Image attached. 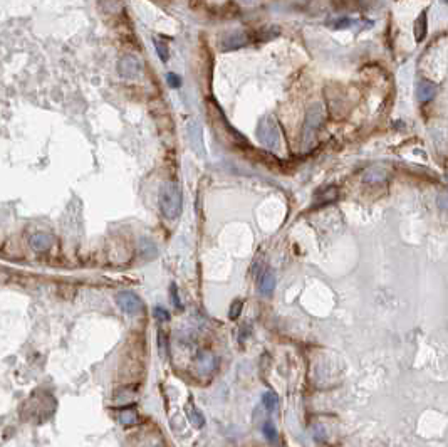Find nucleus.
Here are the masks:
<instances>
[{
  "mask_svg": "<svg viewBox=\"0 0 448 447\" xmlns=\"http://www.w3.org/2000/svg\"><path fill=\"white\" fill-rule=\"evenodd\" d=\"M242 308H244V301L242 300H235L232 303V306H230V311H229L230 320H237L240 316V313H242Z\"/></svg>",
  "mask_w": 448,
  "mask_h": 447,
  "instance_id": "19",
  "label": "nucleus"
},
{
  "mask_svg": "<svg viewBox=\"0 0 448 447\" xmlns=\"http://www.w3.org/2000/svg\"><path fill=\"white\" fill-rule=\"evenodd\" d=\"M247 41H249V37L245 32H240V31L230 32L227 36H223V39H221V51H225V52L237 51L240 47L247 46Z\"/></svg>",
  "mask_w": 448,
  "mask_h": 447,
  "instance_id": "6",
  "label": "nucleus"
},
{
  "mask_svg": "<svg viewBox=\"0 0 448 447\" xmlns=\"http://www.w3.org/2000/svg\"><path fill=\"white\" fill-rule=\"evenodd\" d=\"M257 136L264 146H267L269 150H276L279 146V141H281V133H279L276 119L272 116H264L260 119L257 126Z\"/></svg>",
  "mask_w": 448,
  "mask_h": 447,
  "instance_id": "2",
  "label": "nucleus"
},
{
  "mask_svg": "<svg viewBox=\"0 0 448 447\" xmlns=\"http://www.w3.org/2000/svg\"><path fill=\"white\" fill-rule=\"evenodd\" d=\"M336 29H346V26H351V21L349 19H341V21H338L334 24Z\"/></svg>",
  "mask_w": 448,
  "mask_h": 447,
  "instance_id": "27",
  "label": "nucleus"
},
{
  "mask_svg": "<svg viewBox=\"0 0 448 447\" xmlns=\"http://www.w3.org/2000/svg\"><path fill=\"white\" fill-rule=\"evenodd\" d=\"M322 121H324V109L321 104L311 106L304 121V141H309L314 136V131L321 126Z\"/></svg>",
  "mask_w": 448,
  "mask_h": 447,
  "instance_id": "4",
  "label": "nucleus"
},
{
  "mask_svg": "<svg viewBox=\"0 0 448 447\" xmlns=\"http://www.w3.org/2000/svg\"><path fill=\"white\" fill-rule=\"evenodd\" d=\"M158 204H160L161 214L165 215L166 219L175 220L180 217L181 205H183V195H181L180 185L175 184V182H166L160 190Z\"/></svg>",
  "mask_w": 448,
  "mask_h": 447,
  "instance_id": "1",
  "label": "nucleus"
},
{
  "mask_svg": "<svg viewBox=\"0 0 448 447\" xmlns=\"http://www.w3.org/2000/svg\"><path fill=\"white\" fill-rule=\"evenodd\" d=\"M170 296H171V303L173 305H175L178 310H181V303H180V297H178V287H176V284H171V287H170Z\"/></svg>",
  "mask_w": 448,
  "mask_h": 447,
  "instance_id": "23",
  "label": "nucleus"
},
{
  "mask_svg": "<svg viewBox=\"0 0 448 447\" xmlns=\"http://www.w3.org/2000/svg\"><path fill=\"white\" fill-rule=\"evenodd\" d=\"M262 432H264V435H266L269 440H274V439H276V437H277V430H276V427H274V424H272L271 420H266V422H264Z\"/></svg>",
  "mask_w": 448,
  "mask_h": 447,
  "instance_id": "20",
  "label": "nucleus"
},
{
  "mask_svg": "<svg viewBox=\"0 0 448 447\" xmlns=\"http://www.w3.org/2000/svg\"><path fill=\"white\" fill-rule=\"evenodd\" d=\"M118 306L121 308L126 315H138L143 311V301L138 294H134L131 291H121L116 296Z\"/></svg>",
  "mask_w": 448,
  "mask_h": 447,
  "instance_id": "5",
  "label": "nucleus"
},
{
  "mask_svg": "<svg viewBox=\"0 0 448 447\" xmlns=\"http://www.w3.org/2000/svg\"><path fill=\"white\" fill-rule=\"evenodd\" d=\"M443 2H445V4H448V0H443Z\"/></svg>",
  "mask_w": 448,
  "mask_h": 447,
  "instance_id": "29",
  "label": "nucleus"
},
{
  "mask_svg": "<svg viewBox=\"0 0 448 447\" xmlns=\"http://www.w3.org/2000/svg\"><path fill=\"white\" fill-rule=\"evenodd\" d=\"M185 412H186V417H188V420L196 427V429H201V427L205 425V417H203V414H201V412L191 402L188 403V405H186Z\"/></svg>",
  "mask_w": 448,
  "mask_h": 447,
  "instance_id": "12",
  "label": "nucleus"
},
{
  "mask_svg": "<svg viewBox=\"0 0 448 447\" xmlns=\"http://www.w3.org/2000/svg\"><path fill=\"white\" fill-rule=\"evenodd\" d=\"M158 340H160V352L163 357H166L168 355V341H166V336L160 333V336H158Z\"/></svg>",
  "mask_w": 448,
  "mask_h": 447,
  "instance_id": "24",
  "label": "nucleus"
},
{
  "mask_svg": "<svg viewBox=\"0 0 448 447\" xmlns=\"http://www.w3.org/2000/svg\"><path fill=\"white\" fill-rule=\"evenodd\" d=\"M386 177H388L386 168L374 167V168H371V170L366 172L364 182H383V180H386Z\"/></svg>",
  "mask_w": 448,
  "mask_h": 447,
  "instance_id": "15",
  "label": "nucleus"
},
{
  "mask_svg": "<svg viewBox=\"0 0 448 447\" xmlns=\"http://www.w3.org/2000/svg\"><path fill=\"white\" fill-rule=\"evenodd\" d=\"M262 403L266 405V408H267L269 412L277 410V407H279V397H277V393L276 392H266V393H264V397H262Z\"/></svg>",
  "mask_w": 448,
  "mask_h": 447,
  "instance_id": "17",
  "label": "nucleus"
},
{
  "mask_svg": "<svg viewBox=\"0 0 448 447\" xmlns=\"http://www.w3.org/2000/svg\"><path fill=\"white\" fill-rule=\"evenodd\" d=\"M336 199H338V189H336V187H327L326 190L317 192V195H316V202L321 205L327 204V202H334Z\"/></svg>",
  "mask_w": 448,
  "mask_h": 447,
  "instance_id": "14",
  "label": "nucleus"
},
{
  "mask_svg": "<svg viewBox=\"0 0 448 447\" xmlns=\"http://www.w3.org/2000/svg\"><path fill=\"white\" fill-rule=\"evenodd\" d=\"M99 7L108 14H119L123 9L121 0H99Z\"/></svg>",
  "mask_w": 448,
  "mask_h": 447,
  "instance_id": "16",
  "label": "nucleus"
},
{
  "mask_svg": "<svg viewBox=\"0 0 448 447\" xmlns=\"http://www.w3.org/2000/svg\"><path fill=\"white\" fill-rule=\"evenodd\" d=\"M188 134L191 138V145H193V148L196 152H200V155H203V146H201V129L198 128V124H196L195 121L190 123Z\"/></svg>",
  "mask_w": 448,
  "mask_h": 447,
  "instance_id": "13",
  "label": "nucleus"
},
{
  "mask_svg": "<svg viewBox=\"0 0 448 447\" xmlns=\"http://www.w3.org/2000/svg\"><path fill=\"white\" fill-rule=\"evenodd\" d=\"M438 205H440L441 209H448V194H441L438 197Z\"/></svg>",
  "mask_w": 448,
  "mask_h": 447,
  "instance_id": "26",
  "label": "nucleus"
},
{
  "mask_svg": "<svg viewBox=\"0 0 448 447\" xmlns=\"http://www.w3.org/2000/svg\"><path fill=\"white\" fill-rule=\"evenodd\" d=\"M136 420V414H134V412H131V414H124V415H121V422H124V424H133V422Z\"/></svg>",
  "mask_w": 448,
  "mask_h": 447,
  "instance_id": "25",
  "label": "nucleus"
},
{
  "mask_svg": "<svg viewBox=\"0 0 448 447\" xmlns=\"http://www.w3.org/2000/svg\"><path fill=\"white\" fill-rule=\"evenodd\" d=\"M239 2H242V4H245V6H250V4H254L255 0H239Z\"/></svg>",
  "mask_w": 448,
  "mask_h": 447,
  "instance_id": "28",
  "label": "nucleus"
},
{
  "mask_svg": "<svg viewBox=\"0 0 448 447\" xmlns=\"http://www.w3.org/2000/svg\"><path fill=\"white\" fill-rule=\"evenodd\" d=\"M118 73L124 79H138L143 73V64L139 57L126 54L118 61Z\"/></svg>",
  "mask_w": 448,
  "mask_h": 447,
  "instance_id": "3",
  "label": "nucleus"
},
{
  "mask_svg": "<svg viewBox=\"0 0 448 447\" xmlns=\"http://www.w3.org/2000/svg\"><path fill=\"white\" fill-rule=\"evenodd\" d=\"M436 91L438 88L435 83H431L428 79H420V83L416 84V98L420 103H428V101L435 98Z\"/></svg>",
  "mask_w": 448,
  "mask_h": 447,
  "instance_id": "7",
  "label": "nucleus"
},
{
  "mask_svg": "<svg viewBox=\"0 0 448 447\" xmlns=\"http://www.w3.org/2000/svg\"><path fill=\"white\" fill-rule=\"evenodd\" d=\"M153 44H155V49H156L158 57H160L163 62H166L168 57H170V49H168V46L163 41L158 39V37H155V39H153Z\"/></svg>",
  "mask_w": 448,
  "mask_h": 447,
  "instance_id": "18",
  "label": "nucleus"
},
{
  "mask_svg": "<svg viewBox=\"0 0 448 447\" xmlns=\"http://www.w3.org/2000/svg\"><path fill=\"white\" fill-rule=\"evenodd\" d=\"M153 315H155V318L160 321V323H166V321L170 320V313H168V310H165V308H161V306H155Z\"/></svg>",
  "mask_w": 448,
  "mask_h": 447,
  "instance_id": "21",
  "label": "nucleus"
},
{
  "mask_svg": "<svg viewBox=\"0 0 448 447\" xmlns=\"http://www.w3.org/2000/svg\"><path fill=\"white\" fill-rule=\"evenodd\" d=\"M166 83H168V86H170V88H180L181 86V78L178 74H175V73H168L166 74Z\"/></svg>",
  "mask_w": 448,
  "mask_h": 447,
  "instance_id": "22",
  "label": "nucleus"
},
{
  "mask_svg": "<svg viewBox=\"0 0 448 447\" xmlns=\"http://www.w3.org/2000/svg\"><path fill=\"white\" fill-rule=\"evenodd\" d=\"M196 367L201 373H211L216 367V360L211 353H200V357L196 358Z\"/></svg>",
  "mask_w": 448,
  "mask_h": 447,
  "instance_id": "10",
  "label": "nucleus"
},
{
  "mask_svg": "<svg viewBox=\"0 0 448 447\" xmlns=\"http://www.w3.org/2000/svg\"><path fill=\"white\" fill-rule=\"evenodd\" d=\"M29 242H31V247L34 249V251L46 252V251H49V249L52 247V242H54V240H52V237H51L49 234L37 232V234L32 235Z\"/></svg>",
  "mask_w": 448,
  "mask_h": 447,
  "instance_id": "8",
  "label": "nucleus"
},
{
  "mask_svg": "<svg viewBox=\"0 0 448 447\" xmlns=\"http://www.w3.org/2000/svg\"><path fill=\"white\" fill-rule=\"evenodd\" d=\"M274 287H276V276H274L272 271H266L260 276L259 279V291L260 294L264 296H271L274 292Z\"/></svg>",
  "mask_w": 448,
  "mask_h": 447,
  "instance_id": "9",
  "label": "nucleus"
},
{
  "mask_svg": "<svg viewBox=\"0 0 448 447\" xmlns=\"http://www.w3.org/2000/svg\"><path fill=\"white\" fill-rule=\"evenodd\" d=\"M426 32H428V17H426V11H423L415 21V39H416V42H421L423 39H425Z\"/></svg>",
  "mask_w": 448,
  "mask_h": 447,
  "instance_id": "11",
  "label": "nucleus"
}]
</instances>
